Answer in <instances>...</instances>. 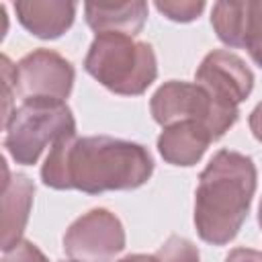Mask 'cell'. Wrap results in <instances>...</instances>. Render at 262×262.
Returning <instances> with one entry per match:
<instances>
[{
  "label": "cell",
  "instance_id": "obj_21",
  "mask_svg": "<svg viewBox=\"0 0 262 262\" xmlns=\"http://www.w3.org/2000/svg\"><path fill=\"white\" fill-rule=\"evenodd\" d=\"M117 262H149V256H145V254H129V256H125V258H121Z\"/></svg>",
  "mask_w": 262,
  "mask_h": 262
},
{
  "label": "cell",
  "instance_id": "obj_15",
  "mask_svg": "<svg viewBox=\"0 0 262 262\" xmlns=\"http://www.w3.org/2000/svg\"><path fill=\"white\" fill-rule=\"evenodd\" d=\"M244 47L248 49V53L254 59V63L262 68V0H258V2H250L248 0Z\"/></svg>",
  "mask_w": 262,
  "mask_h": 262
},
{
  "label": "cell",
  "instance_id": "obj_20",
  "mask_svg": "<svg viewBox=\"0 0 262 262\" xmlns=\"http://www.w3.org/2000/svg\"><path fill=\"white\" fill-rule=\"evenodd\" d=\"M248 123H250V131H252V135L262 143V100H260V102L254 106V111L250 113Z\"/></svg>",
  "mask_w": 262,
  "mask_h": 262
},
{
  "label": "cell",
  "instance_id": "obj_5",
  "mask_svg": "<svg viewBox=\"0 0 262 262\" xmlns=\"http://www.w3.org/2000/svg\"><path fill=\"white\" fill-rule=\"evenodd\" d=\"M149 111L154 121L162 127H170L180 121L201 123L211 133L213 141L221 139L239 117L237 106L217 100L196 82L182 80L164 82L154 92Z\"/></svg>",
  "mask_w": 262,
  "mask_h": 262
},
{
  "label": "cell",
  "instance_id": "obj_4",
  "mask_svg": "<svg viewBox=\"0 0 262 262\" xmlns=\"http://www.w3.org/2000/svg\"><path fill=\"white\" fill-rule=\"evenodd\" d=\"M4 147L20 166L37 164L47 145L76 133V119L66 102L23 100L4 123Z\"/></svg>",
  "mask_w": 262,
  "mask_h": 262
},
{
  "label": "cell",
  "instance_id": "obj_12",
  "mask_svg": "<svg viewBox=\"0 0 262 262\" xmlns=\"http://www.w3.org/2000/svg\"><path fill=\"white\" fill-rule=\"evenodd\" d=\"M84 14L88 27L100 33H119L135 37L147 18V4L143 0L131 2H86Z\"/></svg>",
  "mask_w": 262,
  "mask_h": 262
},
{
  "label": "cell",
  "instance_id": "obj_9",
  "mask_svg": "<svg viewBox=\"0 0 262 262\" xmlns=\"http://www.w3.org/2000/svg\"><path fill=\"white\" fill-rule=\"evenodd\" d=\"M4 164V182H2V252L10 250L23 239L29 213L33 207L35 184L25 174H10Z\"/></svg>",
  "mask_w": 262,
  "mask_h": 262
},
{
  "label": "cell",
  "instance_id": "obj_18",
  "mask_svg": "<svg viewBox=\"0 0 262 262\" xmlns=\"http://www.w3.org/2000/svg\"><path fill=\"white\" fill-rule=\"evenodd\" d=\"M0 63H2V82H4V119H2V123H6L14 111L12 108V88L16 94V66L8 59V55H2Z\"/></svg>",
  "mask_w": 262,
  "mask_h": 262
},
{
  "label": "cell",
  "instance_id": "obj_8",
  "mask_svg": "<svg viewBox=\"0 0 262 262\" xmlns=\"http://www.w3.org/2000/svg\"><path fill=\"white\" fill-rule=\"evenodd\" d=\"M194 82L217 100L237 106L250 96L254 88V74L239 55L215 49L203 57L196 68Z\"/></svg>",
  "mask_w": 262,
  "mask_h": 262
},
{
  "label": "cell",
  "instance_id": "obj_3",
  "mask_svg": "<svg viewBox=\"0 0 262 262\" xmlns=\"http://www.w3.org/2000/svg\"><path fill=\"white\" fill-rule=\"evenodd\" d=\"M84 70L115 94L139 96L158 78V59L154 47L145 41L100 33L88 47Z\"/></svg>",
  "mask_w": 262,
  "mask_h": 262
},
{
  "label": "cell",
  "instance_id": "obj_23",
  "mask_svg": "<svg viewBox=\"0 0 262 262\" xmlns=\"http://www.w3.org/2000/svg\"><path fill=\"white\" fill-rule=\"evenodd\" d=\"M63 262H76V260H63Z\"/></svg>",
  "mask_w": 262,
  "mask_h": 262
},
{
  "label": "cell",
  "instance_id": "obj_17",
  "mask_svg": "<svg viewBox=\"0 0 262 262\" xmlns=\"http://www.w3.org/2000/svg\"><path fill=\"white\" fill-rule=\"evenodd\" d=\"M0 262H49V260L33 242L20 239L16 246L4 252Z\"/></svg>",
  "mask_w": 262,
  "mask_h": 262
},
{
  "label": "cell",
  "instance_id": "obj_2",
  "mask_svg": "<svg viewBox=\"0 0 262 262\" xmlns=\"http://www.w3.org/2000/svg\"><path fill=\"white\" fill-rule=\"evenodd\" d=\"M258 172L254 160L233 149H219L199 176L194 192V227L203 242L229 244L242 229Z\"/></svg>",
  "mask_w": 262,
  "mask_h": 262
},
{
  "label": "cell",
  "instance_id": "obj_22",
  "mask_svg": "<svg viewBox=\"0 0 262 262\" xmlns=\"http://www.w3.org/2000/svg\"><path fill=\"white\" fill-rule=\"evenodd\" d=\"M258 223H260V229H262V201H260V207H258Z\"/></svg>",
  "mask_w": 262,
  "mask_h": 262
},
{
  "label": "cell",
  "instance_id": "obj_13",
  "mask_svg": "<svg viewBox=\"0 0 262 262\" xmlns=\"http://www.w3.org/2000/svg\"><path fill=\"white\" fill-rule=\"evenodd\" d=\"M248 18V0L246 2H217L211 10V25L221 43L227 47H244Z\"/></svg>",
  "mask_w": 262,
  "mask_h": 262
},
{
  "label": "cell",
  "instance_id": "obj_16",
  "mask_svg": "<svg viewBox=\"0 0 262 262\" xmlns=\"http://www.w3.org/2000/svg\"><path fill=\"white\" fill-rule=\"evenodd\" d=\"M158 8V12H162L166 18L174 20V23H190L194 18L201 16V12L205 10V2L203 0H158L154 4Z\"/></svg>",
  "mask_w": 262,
  "mask_h": 262
},
{
  "label": "cell",
  "instance_id": "obj_6",
  "mask_svg": "<svg viewBox=\"0 0 262 262\" xmlns=\"http://www.w3.org/2000/svg\"><path fill=\"white\" fill-rule=\"evenodd\" d=\"M123 248V223L102 207L80 215L63 233V252L76 262H111Z\"/></svg>",
  "mask_w": 262,
  "mask_h": 262
},
{
  "label": "cell",
  "instance_id": "obj_14",
  "mask_svg": "<svg viewBox=\"0 0 262 262\" xmlns=\"http://www.w3.org/2000/svg\"><path fill=\"white\" fill-rule=\"evenodd\" d=\"M149 262H201L199 248L180 235H170L151 256Z\"/></svg>",
  "mask_w": 262,
  "mask_h": 262
},
{
  "label": "cell",
  "instance_id": "obj_19",
  "mask_svg": "<svg viewBox=\"0 0 262 262\" xmlns=\"http://www.w3.org/2000/svg\"><path fill=\"white\" fill-rule=\"evenodd\" d=\"M225 262H262V252L252 250V248H233Z\"/></svg>",
  "mask_w": 262,
  "mask_h": 262
},
{
  "label": "cell",
  "instance_id": "obj_1",
  "mask_svg": "<svg viewBox=\"0 0 262 262\" xmlns=\"http://www.w3.org/2000/svg\"><path fill=\"white\" fill-rule=\"evenodd\" d=\"M154 172V160L141 143L90 135H66L55 141L41 166V180L55 190L100 194L143 186Z\"/></svg>",
  "mask_w": 262,
  "mask_h": 262
},
{
  "label": "cell",
  "instance_id": "obj_7",
  "mask_svg": "<svg viewBox=\"0 0 262 262\" xmlns=\"http://www.w3.org/2000/svg\"><path fill=\"white\" fill-rule=\"evenodd\" d=\"M74 66L51 49H35L16 63V94L23 100L66 102L74 88Z\"/></svg>",
  "mask_w": 262,
  "mask_h": 262
},
{
  "label": "cell",
  "instance_id": "obj_10",
  "mask_svg": "<svg viewBox=\"0 0 262 262\" xmlns=\"http://www.w3.org/2000/svg\"><path fill=\"white\" fill-rule=\"evenodd\" d=\"M76 2L66 0H18L14 2V12L18 23L39 39L61 37L76 18Z\"/></svg>",
  "mask_w": 262,
  "mask_h": 262
},
{
  "label": "cell",
  "instance_id": "obj_11",
  "mask_svg": "<svg viewBox=\"0 0 262 262\" xmlns=\"http://www.w3.org/2000/svg\"><path fill=\"white\" fill-rule=\"evenodd\" d=\"M209 143H213V137L201 123L180 121L164 127L158 137V151L168 164L186 168L205 156Z\"/></svg>",
  "mask_w": 262,
  "mask_h": 262
}]
</instances>
